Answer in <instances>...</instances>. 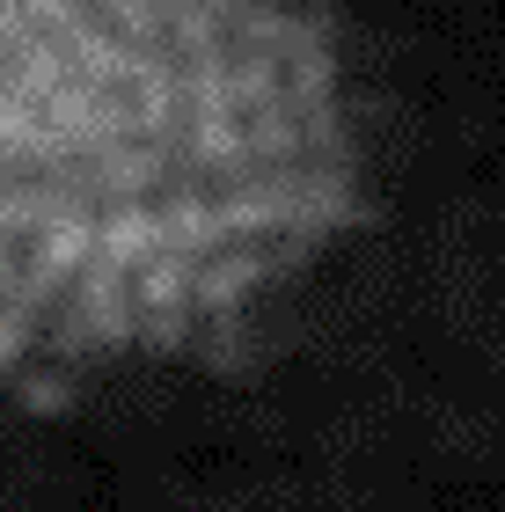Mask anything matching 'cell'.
I'll use <instances>...</instances> for the list:
<instances>
[{"instance_id":"6da1fadb","label":"cell","mask_w":505,"mask_h":512,"mask_svg":"<svg viewBox=\"0 0 505 512\" xmlns=\"http://www.w3.org/2000/svg\"><path fill=\"white\" fill-rule=\"evenodd\" d=\"M344 198L315 0H0V366L191 344L323 249Z\"/></svg>"}]
</instances>
